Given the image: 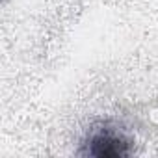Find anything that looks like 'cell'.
Segmentation results:
<instances>
[{"mask_svg": "<svg viewBox=\"0 0 158 158\" xmlns=\"http://www.w3.org/2000/svg\"><path fill=\"white\" fill-rule=\"evenodd\" d=\"M88 152L91 156H125L128 154L127 143L110 132L95 134L88 143Z\"/></svg>", "mask_w": 158, "mask_h": 158, "instance_id": "1", "label": "cell"}]
</instances>
